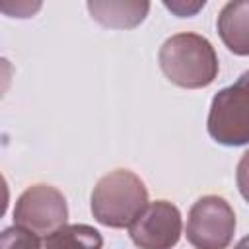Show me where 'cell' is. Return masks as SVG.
Returning a JSON list of instances; mask_svg holds the SVG:
<instances>
[{"instance_id":"obj_12","label":"cell","mask_w":249,"mask_h":249,"mask_svg":"<svg viewBox=\"0 0 249 249\" xmlns=\"http://www.w3.org/2000/svg\"><path fill=\"white\" fill-rule=\"evenodd\" d=\"M235 183L241 196L249 202V150L239 158L237 169H235Z\"/></svg>"},{"instance_id":"obj_10","label":"cell","mask_w":249,"mask_h":249,"mask_svg":"<svg viewBox=\"0 0 249 249\" xmlns=\"http://www.w3.org/2000/svg\"><path fill=\"white\" fill-rule=\"evenodd\" d=\"M41 237L19 228L10 226L0 233V249H41Z\"/></svg>"},{"instance_id":"obj_8","label":"cell","mask_w":249,"mask_h":249,"mask_svg":"<svg viewBox=\"0 0 249 249\" xmlns=\"http://www.w3.org/2000/svg\"><path fill=\"white\" fill-rule=\"evenodd\" d=\"M216 29L230 53L249 56V0L224 4L216 19Z\"/></svg>"},{"instance_id":"obj_4","label":"cell","mask_w":249,"mask_h":249,"mask_svg":"<svg viewBox=\"0 0 249 249\" xmlns=\"http://www.w3.org/2000/svg\"><path fill=\"white\" fill-rule=\"evenodd\" d=\"M235 233V212L224 196L204 195L187 214L185 235L195 249H226Z\"/></svg>"},{"instance_id":"obj_5","label":"cell","mask_w":249,"mask_h":249,"mask_svg":"<svg viewBox=\"0 0 249 249\" xmlns=\"http://www.w3.org/2000/svg\"><path fill=\"white\" fill-rule=\"evenodd\" d=\"M68 202L66 196L53 185L37 183L27 187L16 200L14 226H19L41 239L58 228L66 226Z\"/></svg>"},{"instance_id":"obj_13","label":"cell","mask_w":249,"mask_h":249,"mask_svg":"<svg viewBox=\"0 0 249 249\" xmlns=\"http://www.w3.org/2000/svg\"><path fill=\"white\" fill-rule=\"evenodd\" d=\"M41 8V4L37 2V4H29V2H16V8H14V12L10 14L12 18H29V16H33L37 10Z\"/></svg>"},{"instance_id":"obj_7","label":"cell","mask_w":249,"mask_h":249,"mask_svg":"<svg viewBox=\"0 0 249 249\" xmlns=\"http://www.w3.org/2000/svg\"><path fill=\"white\" fill-rule=\"evenodd\" d=\"M86 6L91 19L109 29H132L150 12L146 0H89Z\"/></svg>"},{"instance_id":"obj_6","label":"cell","mask_w":249,"mask_h":249,"mask_svg":"<svg viewBox=\"0 0 249 249\" xmlns=\"http://www.w3.org/2000/svg\"><path fill=\"white\" fill-rule=\"evenodd\" d=\"M183 231L179 208L169 200H154L128 226L132 243L140 249H171Z\"/></svg>"},{"instance_id":"obj_3","label":"cell","mask_w":249,"mask_h":249,"mask_svg":"<svg viewBox=\"0 0 249 249\" xmlns=\"http://www.w3.org/2000/svg\"><path fill=\"white\" fill-rule=\"evenodd\" d=\"M206 128L222 146L249 144V70L212 97Z\"/></svg>"},{"instance_id":"obj_2","label":"cell","mask_w":249,"mask_h":249,"mask_svg":"<svg viewBox=\"0 0 249 249\" xmlns=\"http://www.w3.org/2000/svg\"><path fill=\"white\" fill-rule=\"evenodd\" d=\"M89 206L101 226L128 228L148 206V189L134 171L115 169L95 183Z\"/></svg>"},{"instance_id":"obj_11","label":"cell","mask_w":249,"mask_h":249,"mask_svg":"<svg viewBox=\"0 0 249 249\" xmlns=\"http://www.w3.org/2000/svg\"><path fill=\"white\" fill-rule=\"evenodd\" d=\"M163 6L169 10V12H173L177 18H191V16H195L198 10H202L204 6H206V2L204 0H165L163 2Z\"/></svg>"},{"instance_id":"obj_14","label":"cell","mask_w":249,"mask_h":249,"mask_svg":"<svg viewBox=\"0 0 249 249\" xmlns=\"http://www.w3.org/2000/svg\"><path fill=\"white\" fill-rule=\"evenodd\" d=\"M233 249H249V235L241 237V239L235 243V247H233Z\"/></svg>"},{"instance_id":"obj_9","label":"cell","mask_w":249,"mask_h":249,"mask_svg":"<svg viewBox=\"0 0 249 249\" xmlns=\"http://www.w3.org/2000/svg\"><path fill=\"white\" fill-rule=\"evenodd\" d=\"M101 233L88 224H66L41 241V249H101Z\"/></svg>"},{"instance_id":"obj_1","label":"cell","mask_w":249,"mask_h":249,"mask_svg":"<svg viewBox=\"0 0 249 249\" xmlns=\"http://www.w3.org/2000/svg\"><path fill=\"white\" fill-rule=\"evenodd\" d=\"M158 62L165 78L185 89L210 86L220 70L212 43L198 33H175L163 41Z\"/></svg>"}]
</instances>
